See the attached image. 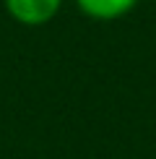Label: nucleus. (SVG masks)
Returning <instances> with one entry per match:
<instances>
[{
	"instance_id": "f03ea898",
	"label": "nucleus",
	"mask_w": 156,
	"mask_h": 159,
	"mask_svg": "<svg viewBox=\"0 0 156 159\" xmlns=\"http://www.w3.org/2000/svg\"><path fill=\"white\" fill-rule=\"evenodd\" d=\"M78 11L94 21H117L138 5V0H76Z\"/></svg>"
},
{
	"instance_id": "f257e3e1",
	"label": "nucleus",
	"mask_w": 156,
	"mask_h": 159,
	"mask_svg": "<svg viewBox=\"0 0 156 159\" xmlns=\"http://www.w3.org/2000/svg\"><path fill=\"white\" fill-rule=\"evenodd\" d=\"M3 5L13 21L24 26H42L60 13L63 0H3Z\"/></svg>"
}]
</instances>
